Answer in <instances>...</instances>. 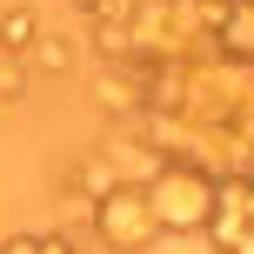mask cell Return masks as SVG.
Here are the masks:
<instances>
[{
	"instance_id": "1",
	"label": "cell",
	"mask_w": 254,
	"mask_h": 254,
	"mask_svg": "<svg viewBox=\"0 0 254 254\" xmlns=\"http://www.w3.org/2000/svg\"><path fill=\"white\" fill-rule=\"evenodd\" d=\"M140 194H147L161 234H201L207 214H214V174H201V167H188V161H167Z\"/></svg>"
},
{
	"instance_id": "2",
	"label": "cell",
	"mask_w": 254,
	"mask_h": 254,
	"mask_svg": "<svg viewBox=\"0 0 254 254\" xmlns=\"http://www.w3.org/2000/svg\"><path fill=\"white\" fill-rule=\"evenodd\" d=\"M94 234H101L107 254H147L161 241V221H154L140 188H114L107 201H94Z\"/></svg>"
},
{
	"instance_id": "3",
	"label": "cell",
	"mask_w": 254,
	"mask_h": 254,
	"mask_svg": "<svg viewBox=\"0 0 254 254\" xmlns=\"http://www.w3.org/2000/svg\"><path fill=\"white\" fill-rule=\"evenodd\" d=\"M201 234H207L214 254H254V214H221V207H214Z\"/></svg>"
},
{
	"instance_id": "4",
	"label": "cell",
	"mask_w": 254,
	"mask_h": 254,
	"mask_svg": "<svg viewBox=\"0 0 254 254\" xmlns=\"http://www.w3.org/2000/svg\"><path fill=\"white\" fill-rule=\"evenodd\" d=\"M34 40H40V13L34 7H7L0 13V47L20 61V54H34Z\"/></svg>"
},
{
	"instance_id": "5",
	"label": "cell",
	"mask_w": 254,
	"mask_h": 254,
	"mask_svg": "<svg viewBox=\"0 0 254 254\" xmlns=\"http://www.w3.org/2000/svg\"><path fill=\"white\" fill-rule=\"evenodd\" d=\"M27 61H34V67H47V74H61V67L74 61V47H67V40H54V34H40V40H34V54H27Z\"/></svg>"
},
{
	"instance_id": "6",
	"label": "cell",
	"mask_w": 254,
	"mask_h": 254,
	"mask_svg": "<svg viewBox=\"0 0 254 254\" xmlns=\"http://www.w3.org/2000/svg\"><path fill=\"white\" fill-rule=\"evenodd\" d=\"M74 7H80V13H94V7H101V0H74Z\"/></svg>"
},
{
	"instance_id": "7",
	"label": "cell",
	"mask_w": 254,
	"mask_h": 254,
	"mask_svg": "<svg viewBox=\"0 0 254 254\" xmlns=\"http://www.w3.org/2000/svg\"><path fill=\"white\" fill-rule=\"evenodd\" d=\"M0 107H7V87H0Z\"/></svg>"
}]
</instances>
